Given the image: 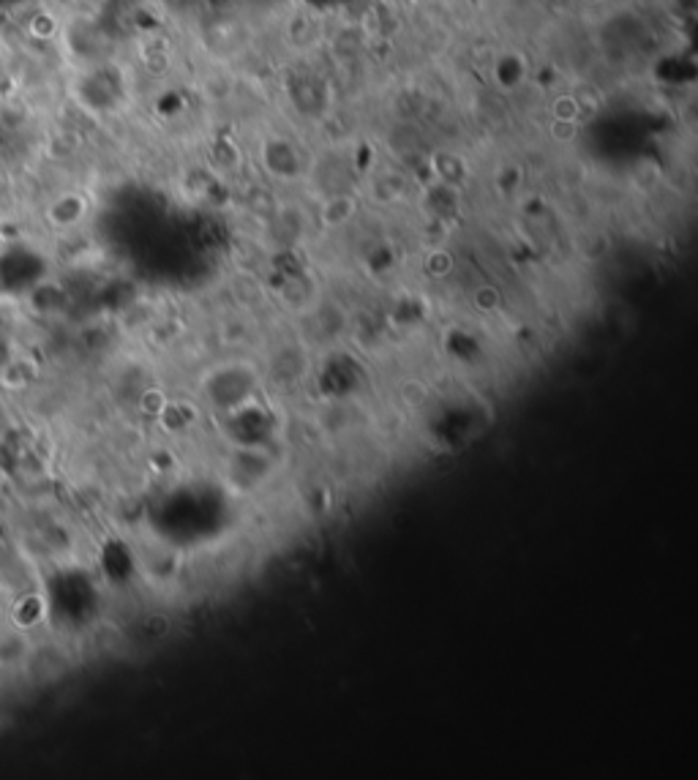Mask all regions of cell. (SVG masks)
<instances>
[{"label":"cell","mask_w":698,"mask_h":780,"mask_svg":"<svg viewBox=\"0 0 698 780\" xmlns=\"http://www.w3.org/2000/svg\"><path fill=\"white\" fill-rule=\"evenodd\" d=\"M450 257L445 254V251H437V254H431V260H429V270L431 273H437V276H442V273H448L450 270Z\"/></svg>","instance_id":"obj_4"},{"label":"cell","mask_w":698,"mask_h":780,"mask_svg":"<svg viewBox=\"0 0 698 780\" xmlns=\"http://www.w3.org/2000/svg\"><path fill=\"white\" fill-rule=\"evenodd\" d=\"M399 396L407 407H420V404H426V399H429V388H426V382L407 380L401 382Z\"/></svg>","instance_id":"obj_1"},{"label":"cell","mask_w":698,"mask_h":780,"mask_svg":"<svg viewBox=\"0 0 698 780\" xmlns=\"http://www.w3.org/2000/svg\"><path fill=\"white\" fill-rule=\"evenodd\" d=\"M475 303H478L483 311H494L499 306V295L491 287H483V290L475 292Z\"/></svg>","instance_id":"obj_3"},{"label":"cell","mask_w":698,"mask_h":780,"mask_svg":"<svg viewBox=\"0 0 698 780\" xmlns=\"http://www.w3.org/2000/svg\"><path fill=\"white\" fill-rule=\"evenodd\" d=\"M142 407H145L148 412H156V415H159V412L167 407V399H164L161 390H148V393L142 396Z\"/></svg>","instance_id":"obj_2"}]
</instances>
